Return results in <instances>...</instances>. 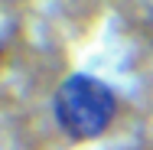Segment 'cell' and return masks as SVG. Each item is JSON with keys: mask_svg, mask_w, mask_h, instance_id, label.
I'll return each mask as SVG.
<instances>
[{"mask_svg": "<svg viewBox=\"0 0 153 150\" xmlns=\"http://www.w3.org/2000/svg\"><path fill=\"white\" fill-rule=\"evenodd\" d=\"M114 111H117V98L111 85L85 72L68 75L56 91V121L75 140H91L104 134L108 124L114 121Z\"/></svg>", "mask_w": 153, "mask_h": 150, "instance_id": "obj_1", "label": "cell"}]
</instances>
